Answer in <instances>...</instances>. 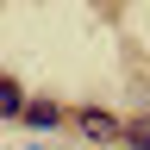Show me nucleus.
Masks as SVG:
<instances>
[{
  "instance_id": "nucleus-1",
  "label": "nucleus",
  "mask_w": 150,
  "mask_h": 150,
  "mask_svg": "<svg viewBox=\"0 0 150 150\" xmlns=\"http://www.w3.org/2000/svg\"><path fill=\"white\" fill-rule=\"evenodd\" d=\"M69 125H75V138H88V144H119V131H125V119L106 112V106H75Z\"/></svg>"
},
{
  "instance_id": "nucleus-2",
  "label": "nucleus",
  "mask_w": 150,
  "mask_h": 150,
  "mask_svg": "<svg viewBox=\"0 0 150 150\" xmlns=\"http://www.w3.org/2000/svg\"><path fill=\"white\" fill-rule=\"evenodd\" d=\"M63 125H69V106L50 100V94H31V106H25V131L50 138V131H63Z\"/></svg>"
},
{
  "instance_id": "nucleus-3",
  "label": "nucleus",
  "mask_w": 150,
  "mask_h": 150,
  "mask_svg": "<svg viewBox=\"0 0 150 150\" xmlns=\"http://www.w3.org/2000/svg\"><path fill=\"white\" fill-rule=\"evenodd\" d=\"M25 106H31L25 81H19V75H6V81H0V125H25Z\"/></svg>"
},
{
  "instance_id": "nucleus-4",
  "label": "nucleus",
  "mask_w": 150,
  "mask_h": 150,
  "mask_svg": "<svg viewBox=\"0 0 150 150\" xmlns=\"http://www.w3.org/2000/svg\"><path fill=\"white\" fill-rule=\"evenodd\" d=\"M119 144H125V150H150V112H131L125 131H119Z\"/></svg>"
},
{
  "instance_id": "nucleus-5",
  "label": "nucleus",
  "mask_w": 150,
  "mask_h": 150,
  "mask_svg": "<svg viewBox=\"0 0 150 150\" xmlns=\"http://www.w3.org/2000/svg\"><path fill=\"white\" fill-rule=\"evenodd\" d=\"M0 81H6V69H0Z\"/></svg>"
}]
</instances>
